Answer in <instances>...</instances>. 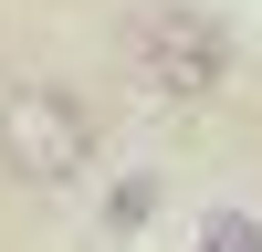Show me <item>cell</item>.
Instances as JSON below:
<instances>
[{
    "mask_svg": "<svg viewBox=\"0 0 262 252\" xmlns=\"http://www.w3.org/2000/svg\"><path fill=\"white\" fill-rule=\"evenodd\" d=\"M147 210H158V179H116L105 189V231H147Z\"/></svg>",
    "mask_w": 262,
    "mask_h": 252,
    "instance_id": "3957f363",
    "label": "cell"
},
{
    "mask_svg": "<svg viewBox=\"0 0 262 252\" xmlns=\"http://www.w3.org/2000/svg\"><path fill=\"white\" fill-rule=\"evenodd\" d=\"M200 242H210V252H262V231L242 221V210H210V231H200Z\"/></svg>",
    "mask_w": 262,
    "mask_h": 252,
    "instance_id": "277c9868",
    "label": "cell"
},
{
    "mask_svg": "<svg viewBox=\"0 0 262 252\" xmlns=\"http://www.w3.org/2000/svg\"><path fill=\"white\" fill-rule=\"evenodd\" d=\"M0 168H11L21 189H63L95 168V116H84V95H63V84H11L0 95Z\"/></svg>",
    "mask_w": 262,
    "mask_h": 252,
    "instance_id": "7a4b0ae2",
    "label": "cell"
},
{
    "mask_svg": "<svg viewBox=\"0 0 262 252\" xmlns=\"http://www.w3.org/2000/svg\"><path fill=\"white\" fill-rule=\"evenodd\" d=\"M126 74H137L158 105H210V95L231 84V32H221L210 11L158 0V11L126 21Z\"/></svg>",
    "mask_w": 262,
    "mask_h": 252,
    "instance_id": "6da1fadb",
    "label": "cell"
}]
</instances>
